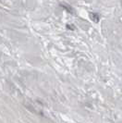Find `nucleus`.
Wrapping results in <instances>:
<instances>
[{
	"instance_id": "obj_3",
	"label": "nucleus",
	"mask_w": 122,
	"mask_h": 123,
	"mask_svg": "<svg viewBox=\"0 0 122 123\" xmlns=\"http://www.w3.org/2000/svg\"><path fill=\"white\" fill-rule=\"evenodd\" d=\"M67 28L71 29V30H74V26H70V25H67Z\"/></svg>"
},
{
	"instance_id": "obj_2",
	"label": "nucleus",
	"mask_w": 122,
	"mask_h": 123,
	"mask_svg": "<svg viewBox=\"0 0 122 123\" xmlns=\"http://www.w3.org/2000/svg\"><path fill=\"white\" fill-rule=\"evenodd\" d=\"M62 6H64V7H65V9H67V10H68L69 12H72V10L70 9V7H69L68 6H67V5H63V4H62Z\"/></svg>"
},
{
	"instance_id": "obj_1",
	"label": "nucleus",
	"mask_w": 122,
	"mask_h": 123,
	"mask_svg": "<svg viewBox=\"0 0 122 123\" xmlns=\"http://www.w3.org/2000/svg\"><path fill=\"white\" fill-rule=\"evenodd\" d=\"M90 18L92 19V21H94V22H98L99 21V17H98L97 14H95V13H90Z\"/></svg>"
}]
</instances>
